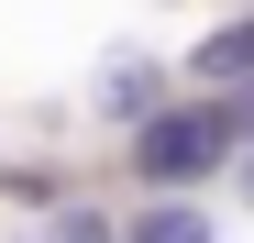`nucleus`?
Returning <instances> with one entry per match:
<instances>
[{
    "instance_id": "nucleus-1",
    "label": "nucleus",
    "mask_w": 254,
    "mask_h": 243,
    "mask_svg": "<svg viewBox=\"0 0 254 243\" xmlns=\"http://www.w3.org/2000/svg\"><path fill=\"white\" fill-rule=\"evenodd\" d=\"M243 155V111H221V100H188V111H155L144 133H133V177H155V188H188V177H221Z\"/></svg>"
},
{
    "instance_id": "nucleus-2",
    "label": "nucleus",
    "mask_w": 254,
    "mask_h": 243,
    "mask_svg": "<svg viewBox=\"0 0 254 243\" xmlns=\"http://www.w3.org/2000/svg\"><path fill=\"white\" fill-rule=\"evenodd\" d=\"M188 77H199V89H254V11H243V22H221V33H199Z\"/></svg>"
},
{
    "instance_id": "nucleus-3",
    "label": "nucleus",
    "mask_w": 254,
    "mask_h": 243,
    "mask_svg": "<svg viewBox=\"0 0 254 243\" xmlns=\"http://www.w3.org/2000/svg\"><path fill=\"white\" fill-rule=\"evenodd\" d=\"M122 243H210V221L188 210V199H155V210H144L133 232H122Z\"/></svg>"
},
{
    "instance_id": "nucleus-4",
    "label": "nucleus",
    "mask_w": 254,
    "mask_h": 243,
    "mask_svg": "<svg viewBox=\"0 0 254 243\" xmlns=\"http://www.w3.org/2000/svg\"><path fill=\"white\" fill-rule=\"evenodd\" d=\"M56 243H111V221L100 210H56Z\"/></svg>"
}]
</instances>
